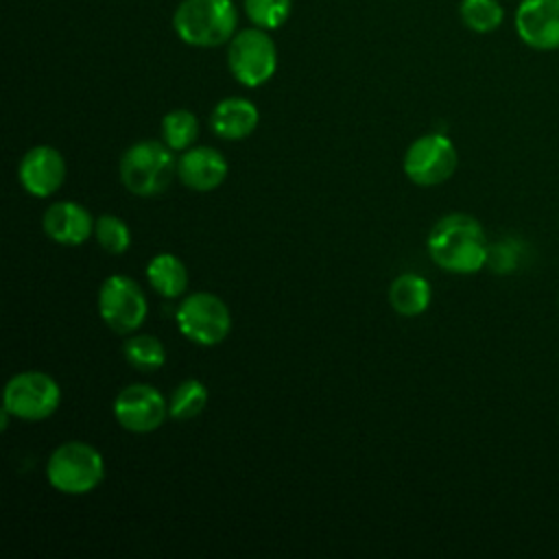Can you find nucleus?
Listing matches in <instances>:
<instances>
[{"label": "nucleus", "instance_id": "nucleus-1", "mask_svg": "<svg viewBox=\"0 0 559 559\" xmlns=\"http://www.w3.org/2000/svg\"><path fill=\"white\" fill-rule=\"evenodd\" d=\"M426 247L439 269L459 275L480 271L489 258V242L483 225L474 216L461 212L441 216L432 225Z\"/></svg>", "mask_w": 559, "mask_h": 559}, {"label": "nucleus", "instance_id": "nucleus-2", "mask_svg": "<svg viewBox=\"0 0 559 559\" xmlns=\"http://www.w3.org/2000/svg\"><path fill=\"white\" fill-rule=\"evenodd\" d=\"M175 33L197 48H214L229 41L238 26L231 0H183L173 15Z\"/></svg>", "mask_w": 559, "mask_h": 559}, {"label": "nucleus", "instance_id": "nucleus-3", "mask_svg": "<svg viewBox=\"0 0 559 559\" xmlns=\"http://www.w3.org/2000/svg\"><path fill=\"white\" fill-rule=\"evenodd\" d=\"M177 175L173 148L166 142L140 140L120 157V181L135 197L162 194Z\"/></svg>", "mask_w": 559, "mask_h": 559}, {"label": "nucleus", "instance_id": "nucleus-4", "mask_svg": "<svg viewBox=\"0 0 559 559\" xmlns=\"http://www.w3.org/2000/svg\"><path fill=\"white\" fill-rule=\"evenodd\" d=\"M46 478L52 489L66 496L94 491L105 478L103 454L85 441H66L52 450L46 463Z\"/></svg>", "mask_w": 559, "mask_h": 559}, {"label": "nucleus", "instance_id": "nucleus-5", "mask_svg": "<svg viewBox=\"0 0 559 559\" xmlns=\"http://www.w3.org/2000/svg\"><path fill=\"white\" fill-rule=\"evenodd\" d=\"M227 68L231 76L245 87L266 83L277 68V48L264 28L251 26L238 31L229 39Z\"/></svg>", "mask_w": 559, "mask_h": 559}, {"label": "nucleus", "instance_id": "nucleus-6", "mask_svg": "<svg viewBox=\"0 0 559 559\" xmlns=\"http://www.w3.org/2000/svg\"><path fill=\"white\" fill-rule=\"evenodd\" d=\"M179 332L197 345H218L231 330L229 306L214 293H192L181 299L175 312Z\"/></svg>", "mask_w": 559, "mask_h": 559}, {"label": "nucleus", "instance_id": "nucleus-7", "mask_svg": "<svg viewBox=\"0 0 559 559\" xmlns=\"http://www.w3.org/2000/svg\"><path fill=\"white\" fill-rule=\"evenodd\" d=\"M61 404L57 380L44 371H20L9 378L2 393V408L24 421H41Z\"/></svg>", "mask_w": 559, "mask_h": 559}, {"label": "nucleus", "instance_id": "nucleus-8", "mask_svg": "<svg viewBox=\"0 0 559 559\" xmlns=\"http://www.w3.org/2000/svg\"><path fill=\"white\" fill-rule=\"evenodd\" d=\"M98 314L116 334H133L146 321L148 301L129 275H109L98 288Z\"/></svg>", "mask_w": 559, "mask_h": 559}, {"label": "nucleus", "instance_id": "nucleus-9", "mask_svg": "<svg viewBox=\"0 0 559 559\" xmlns=\"http://www.w3.org/2000/svg\"><path fill=\"white\" fill-rule=\"evenodd\" d=\"M459 164L452 140L443 133H426L411 142L404 153V173L417 186H439L448 181Z\"/></svg>", "mask_w": 559, "mask_h": 559}, {"label": "nucleus", "instance_id": "nucleus-10", "mask_svg": "<svg viewBox=\"0 0 559 559\" xmlns=\"http://www.w3.org/2000/svg\"><path fill=\"white\" fill-rule=\"evenodd\" d=\"M114 417L129 432H153L168 417V400L155 386L133 382L116 395Z\"/></svg>", "mask_w": 559, "mask_h": 559}, {"label": "nucleus", "instance_id": "nucleus-11", "mask_svg": "<svg viewBox=\"0 0 559 559\" xmlns=\"http://www.w3.org/2000/svg\"><path fill=\"white\" fill-rule=\"evenodd\" d=\"M66 173L68 166L63 155L48 144L28 148L17 166V179L22 188L37 199L55 194L63 186Z\"/></svg>", "mask_w": 559, "mask_h": 559}, {"label": "nucleus", "instance_id": "nucleus-12", "mask_svg": "<svg viewBox=\"0 0 559 559\" xmlns=\"http://www.w3.org/2000/svg\"><path fill=\"white\" fill-rule=\"evenodd\" d=\"M515 33L533 50H557L559 0H522L515 9Z\"/></svg>", "mask_w": 559, "mask_h": 559}, {"label": "nucleus", "instance_id": "nucleus-13", "mask_svg": "<svg viewBox=\"0 0 559 559\" xmlns=\"http://www.w3.org/2000/svg\"><path fill=\"white\" fill-rule=\"evenodd\" d=\"M227 159L214 146H190L177 159L179 181L194 192H210L227 179Z\"/></svg>", "mask_w": 559, "mask_h": 559}, {"label": "nucleus", "instance_id": "nucleus-14", "mask_svg": "<svg viewBox=\"0 0 559 559\" xmlns=\"http://www.w3.org/2000/svg\"><path fill=\"white\" fill-rule=\"evenodd\" d=\"M94 218L85 205L76 201H55L41 216V227L50 240L63 247L83 245L94 231Z\"/></svg>", "mask_w": 559, "mask_h": 559}, {"label": "nucleus", "instance_id": "nucleus-15", "mask_svg": "<svg viewBox=\"0 0 559 559\" xmlns=\"http://www.w3.org/2000/svg\"><path fill=\"white\" fill-rule=\"evenodd\" d=\"M260 122L258 107L249 98L229 96L214 105L210 114L212 131L223 140H245L249 138Z\"/></svg>", "mask_w": 559, "mask_h": 559}, {"label": "nucleus", "instance_id": "nucleus-16", "mask_svg": "<svg viewBox=\"0 0 559 559\" xmlns=\"http://www.w3.org/2000/svg\"><path fill=\"white\" fill-rule=\"evenodd\" d=\"M430 284L417 273H402L389 286V304L402 317H417L430 306Z\"/></svg>", "mask_w": 559, "mask_h": 559}, {"label": "nucleus", "instance_id": "nucleus-17", "mask_svg": "<svg viewBox=\"0 0 559 559\" xmlns=\"http://www.w3.org/2000/svg\"><path fill=\"white\" fill-rule=\"evenodd\" d=\"M146 277L155 293L162 297L175 299L181 297L188 288V269L173 253H157L146 264Z\"/></svg>", "mask_w": 559, "mask_h": 559}, {"label": "nucleus", "instance_id": "nucleus-18", "mask_svg": "<svg viewBox=\"0 0 559 559\" xmlns=\"http://www.w3.org/2000/svg\"><path fill=\"white\" fill-rule=\"evenodd\" d=\"M122 356L138 371H157L166 362L164 343L153 334H131L122 345Z\"/></svg>", "mask_w": 559, "mask_h": 559}, {"label": "nucleus", "instance_id": "nucleus-19", "mask_svg": "<svg viewBox=\"0 0 559 559\" xmlns=\"http://www.w3.org/2000/svg\"><path fill=\"white\" fill-rule=\"evenodd\" d=\"M207 386L197 378L179 382V386L170 393L168 400V417L175 421L194 419L207 406Z\"/></svg>", "mask_w": 559, "mask_h": 559}, {"label": "nucleus", "instance_id": "nucleus-20", "mask_svg": "<svg viewBox=\"0 0 559 559\" xmlns=\"http://www.w3.org/2000/svg\"><path fill=\"white\" fill-rule=\"evenodd\" d=\"M199 135V120L188 109H173L162 118V140L173 151H188Z\"/></svg>", "mask_w": 559, "mask_h": 559}, {"label": "nucleus", "instance_id": "nucleus-21", "mask_svg": "<svg viewBox=\"0 0 559 559\" xmlns=\"http://www.w3.org/2000/svg\"><path fill=\"white\" fill-rule=\"evenodd\" d=\"M463 24L474 33H491L504 20V9L498 0H461Z\"/></svg>", "mask_w": 559, "mask_h": 559}, {"label": "nucleus", "instance_id": "nucleus-22", "mask_svg": "<svg viewBox=\"0 0 559 559\" xmlns=\"http://www.w3.org/2000/svg\"><path fill=\"white\" fill-rule=\"evenodd\" d=\"M94 236L98 240V245L107 251V253H124L131 247V231L129 225L114 216V214H103L96 218L94 223Z\"/></svg>", "mask_w": 559, "mask_h": 559}, {"label": "nucleus", "instance_id": "nucleus-23", "mask_svg": "<svg viewBox=\"0 0 559 559\" xmlns=\"http://www.w3.org/2000/svg\"><path fill=\"white\" fill-rule=\"evenodd\" d=\"M245 13L258 28H280L290 15V0H245Z\"/></svg>", "mask_w": 559, "mask_h": 559}]
</instances>
